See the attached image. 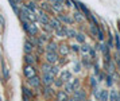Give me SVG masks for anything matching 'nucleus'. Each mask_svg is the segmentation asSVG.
Instances as JSON below:
<instances>
[{"label": "nucleus", "mask_w": 120, "mask_h": 101, "mask_svg": "<svg viewBox=\"0 0 120 101\" xmlns=\"http://www.w3.org/2000/svg\"><path fill=\"white\" fill-rule=\"evenodd\" d=\"M24 75L27 78H31V77H35V69H34L31 65H27L26 69H24Z\"/></svg>", "instance_id": "1"}, {"label": "nucleus", "mask_w": 120, "mask_h": 101, "mask_svg": "<svg viewBox=\"0 0 120 101\" xmlns=\"http://www.w3.org/2000/svg\"><path fill=\"white\" fill-rule=\"evenodd\" d=\"M53 81H54V74H51V73H43V82L46 85L49 86L50 84H53Z\"/></svg>", "instance_id": "2"}, {"label": "nucleus", "mask_w": 120, "mask_h": 101, "mask_svg": "<svg viewBox=\"0 0 120 101\" xmlns=\"http://www.w3.org/2000/svg\"><path fill=\"white\" fill-rule=\"evenodd\" d=\"M74 100L76 101H85V93L80 89H77L74 92Z\"/></svg>", "instance_id": "3"}, {"label": "nucleus", "mask_w": 120, "mask_h": 101, "mask_svg": "<svg viewBox=\"0 0 120 101\" xmlns=\"http://www.w3.org/2000/svg\"><path fill=\"white\" fill-rule=\"evenodd\" d=\"M46 59H47L49 64H54V62H57V59H58V55H57L55 53H49V51H47V54H46Z\"/></svg>", "instance_id": "4"}, {"label": "nucleus", "mask_w": 120, "mask_h": 101, "mask_svg": "<svg viewBox=\"0 0 120 101\" xmlns=\"http://www.w3.org/2000/svg\"><path fill=\"white\" fill-rule=\"evenodd\" d=\"M28 84L31 86H34V88H38L39 85H41V80H39V77H31V78H28Z\"/></svg>", "instance_id": "5"}, {"label": "nucleus", "mask_w": 120, "mask_h": 101, "mask_svg": "<svg viewBox=\"0 0 120 101\" xmlns=\"http://www.w3.org/2000/svg\"><path fill=\"white\" fill-rule=\"evenodd\" d=\"M38 19H39V22H41L42 24H45V26H47V24L50 23V20L47 19V16H46V14H45V12H42V11L39 12V16H38Z\"/></svg>", "instance_id": "6"}, {"label": "nucleus", "mask_w": 120, "mask_h": 101, "mask_svg": "<svg viewBox=\"0 0 120 101\" xmlns=\"http://www.w3.org/2000/svg\"><path fill=\"white\" fill-rule=\"evenodd\" d=\"M49 24L51 26V28H54V30H58L60 27H62V26H61V23H60V20H58V19H51Z\"/></svg>", "instance_id": "7"}, {"label": "nucleus", "mask_w": 120, "mask_h": 101, "mask_svg": "<svg viewBox=\"0 0 120 101\" xmlns=\"http://www.w3.org/2000/svg\"><path fill=\"white\" fill-rule=\"evenodd\" d=\"M55 32L60 35V37H68V30L65 27H60L58 30H55Z\"/></svg>", "instance_id": "8"}, {"label": "nucleus", "mask_w": 120, "mask_h": 101, "mask_svg": "<svg viewBox=\"0 0 120 101\" xmlns=\"http://www.w3.org/2000/svg\"><path fill=\"white\" fill-rule=\"evenodd\" d=\"M57 97H58V101H68V94L65 92H58Z\"/></svg>", "instance_id": "9"}, {"label": "nucleus", "mask_w": 120, "mask_h": 101, "mask_svg": "<svg viewBox=\"0 0 120 101\" xmlns=\"http://www.w3.org/2000/svg\"><path fill=\"white\" fill-rule=\"evenodd\" d=\"M24 59H26V62H27L28 65H34V62H35V58H34L31 54H26Z\"/></svg>", "instance_id": "10"}, {"label": "nucleus", "mask_w": 120, "mask_h": 101, "mask_svg": "<svg viewBox=\"0 0 120 101\" xmlns=\"http://www.w3.org/2000/svg\"><path fill=\"white\" fill-rule=\"evenodd\" d=\"M55 49H57V45H55L54 42H50L49 45H47V51H49V53H55Z\"/></svg>", "instance_id": "11"}, {"label": "nucleus", "mask_w": 120, "mask_h": 101, "mask_svg": "<svg viewBox=\"0 0 120 101\" xmlns=\"http://www.w3.org/2000/svg\"><path fill=\"white\" fill-rule=\"evenodd\" d=\"M107 100H108V92L101 90L100 92V101H107Z\"/></svg>", "instance_id": "12"}, {"label": "nucleus", "mask_w": 120, "mask_h": 101, "mask_svg": "<svg viewBox=\"0 0 120 101\" xmlns=\"http://www.w3.org/2000/svg\"><path fill=\"white\" fill-rule=\"evenodd\" d=\"M23 96H26V97H28V98H31V97H33V92L30 90L28 88H26V86H24V88H23Z\"/></svg>", "instance_id": "13"}, {"label": "nucleus", "mask_w": 120, "mask_h": 101, "mask_svg": "<svg viewBox=\"0 0 120 101\" xmlns=\"http://www.w3.org/2000/svg\"><path fill=\"white\" fill-rule=\"evenodd\" d=\"M60 20L65 22V23H69V24H71V23H73V19H70V18H68L66 15H60Z\"/></svg>", "instance_id": "14"}, {"label": "nucleus", "mask_w": 120, "mask_h": 101, "mask_svg": "<svg viewBox=\"0 0 120 101\" xmlns=\"http://www.w3.org/2000/svg\"><path fill=\"white\" fill-rule=\"evenodd\" d=\"M24 51H26L27 54L33 51V45H31L30 42H26V43H24Z\"/></svg>", "instance_id": "15"}, {"label": "nucleus", "mask_w": 120, "mask_h": 101, "mask_svg": "<svg viewBox=\"0 0 120 101\" xmlns=\"http://www.w3.org/2000/svg\"><path fill=\"white\" fill-rule=\"evenodd\" d=\"M65 90L68 92V93H70V92L76 90V89H74V86H73V84H70V82H66V85H65Z\"/></svg>", "instance_id": "16"}, {"label": "nucleus", "mask_w": 120, "mask_h": 101, "mask_svg": "<svg viewBox=\"0 0 120 101\" xmlns=\"http://www.w3.org/2000/svg\"><path fill=\"white\" fill-rule=\"evenodd\" d=\"M61 78H62V81H69L70 80V73L69 71H64L61 74Z\"/></svg>", "instance_id": "17"}, {"label": "nucleus", "mask_w": 120, "mask_h": 101, "mask_svg": "<svg viewBox=\"0 0 120 101\" xmlns=\"http://www.w3.org/2000/svg\"><path fill=\"white\" fill-rule=\"evenodd\" d=\"M117 97H119V93L116 90L111 92V101H117Z\"/></svg>", "instance_id": "18"}, {"label": "nucleus", "mask_w": 120, "mask_h": 101, "mask_svg": "<svg viewBox=\"0 0 120 101\" xmlns=\"http://www.w3.org/2000/svg\"><path fill=\"white\" fill-rule=\"evenodd\" d=\"M51 5H64V0H50Z\"/></svg>", "instance_id": "19"}, {"label": "nucleus", "mask_w": 120, "mask_h": 101, "mask_svg": "<svg viewBox=\"0 0 120 101\" xmlns=\"http://www.w3.org/2000/svg\"><path fill=\"white\" fill-rule=\"evenodd\" d=\"M60 51H61V54H64V55H65V54L69 53V49H68V46L62 45V46H61V49H60Z\"/></svg>", "instance_id": "20"}, {"label": "nucleus", "mask_w": 120, "mask_h": 101, "mask_svg": "<svg viewBox=\"0 0 120 101\" xmlns=\"http://www.w3.org/2000/svg\"><path fill=\"white\" fill-rule=\"evenodd\" d=\"M77 41H78V42H85V37H84V35H82V34H77Z\"/></svg>", "instance_id": "21"}, {"label": "nucleus", "mask_w": 120, "mask_h": 101, "mask_svg": "<svg viewBox=\"0 0 120 101\" xmlns=\"http://www.w3.org/2000/svg\"><path fill=\"white\" fill-rule=\"evenodd\" d=\"M97 35H98V39H100V41H103L104 39V34H103V31H101V30H100V28H97Z\"/></svg>", "instance_id": "22"}, {"label": "nucleus", "mask_w": 120, "mask_h": 101, "mask_svg": "<svg viewBox=\"0 0 120 101\" xmlns=\"http://www.w3.org/2000/svg\"><path fill=\"white\" fill-rule=\"evenodd\" d=\"M68 37H77L76 31H73V30H68Z\"/></svg>", "instance_id": "23"}, {"label": "nucleus", "mask_w": 120, "mask_h": 101, "mask_svg": "<svg viewBox=\"0 0 120 101\" xmlns=\"http://www.w3.org/2000/svg\"><path fill=\"white\" fill-rule=\"evenodd\" d=\"M27 8L30 11H35V5H34V3H28L27 4Z\"/></svg>", "instance_id": "24"}, {"label": "nucleus", "mask_w": 120, "mask_h": 101, "mask_svg": "<svg viewBox=\"0 0 120 101\" xmlns=\"http://www.w3.org/2000/svg\"><path fill=\"white\" fill-rule=\"evenodd\" d=\"M74 18H76V20H78V22H81V20H82V16H81V14H80V12H77Z\"/></svg>", "instance_id": "25"}, {"label": "nucleus", "mask_w": 120, "mask_h": 101, "mask_svg": "<svg viewBox=\"0 0 120 101\" xmlns=\"http://www.w3.org/2000/svg\"><path fill=\"white\" fill-rule=\"evenodd\" d=\"M3 70H4V77L8 78V70H7V67H6V65L4 64H3Z\"/></svg>", "instance_id": "26"}, {"label": "nucleus", "mask_w": 120, "mask_h": 101, "mask_svg": "<svg viewBox=\"0 0 120 101\" xmlns=\"http://www.w3.org/2000/svg\"><path fill=\"white\" fill-rule=\"evenodd\" d=\"M90 85H92V86L97 85V81H96V78H94V77H92V78H90Z\"/></svg>", "instance_id": "27"}, {"label": "nucleus", "mask_w": 120, "mask_h": 101, "mask_svg": "<svg viewBox=\"0 0 120 101\" xmlns=\"http://www.w3.org/2000/svg\"><path fill=\"white\" fill-rule=\"evenodd\" d=\"M50 73H51V74H55V73H58V67H53V66H51V70H50Z\"/></svg>", "instance_id": "28"}, {"label": "nucleus", "mask_w": 120, "mask_h": 101, "mask_svg": "<svg viewBox=\"0 0 120 101\" xmlns=\"http://www.w3.org/2000/svg\"><path fill=\"white\" fill-rule=\"evenodd\" d=\"M81 50L84 51V53H88V51H89V46L85 45V46H82V47H81Z\"/></svg>", "instance_id": "29"}, {"label": "nucleus", "mask_w": 120, "mask_h": 101, "mask_svg": "<svg viewBox=\"0 0 120 101\" xmlns=\"http://www.w3.org/2000/svg\"><path fill=\"white\" fill-rule=\"evenodd\" d=\"M71 50L73 51H78V46H71Z\"/></svg>", "instance_id": "30"}, {"label": "nucleus", "mask_w": 120, "mask_h": 101, "mask_svg": "<svg viewBox=\"0 0 120 101\" xmlns=\"http://www.w3.org/2000/svg\"><path fill=\"white\" fill-rule=\"evenodd\" d=\"M55 85H57V86H61V85H62V81H57V82H55Z\"/></svg>", "instance_id": "31"}, {"label": "nucleus", "mask_w": 120, "mask_h": 101, "mask_svg": "<svg viewBox=\"0 0 120 101\" xmlns=\"http://www.w3.org/2000/svg\"><path fill=\"white\" fill-rule=\"evenodd\" d=\"M23 100H24V101H30V98H28V97H26V96H23Z\"/></svg>", "instance_id": "32"}, {"label": "nucleus", "mask_w": 120, "mask_h": 101, "mask_svg": "<svg viewBox=\"0 0 120 101\" xmlns=\"http://www.w3.org/2000/svg\"><path fill=\"white\" fill-rule=\"evenodd\" d=\"M119 101H120V93H119Z\"/></svg>", "instance_id": "33"}]
</instances>
